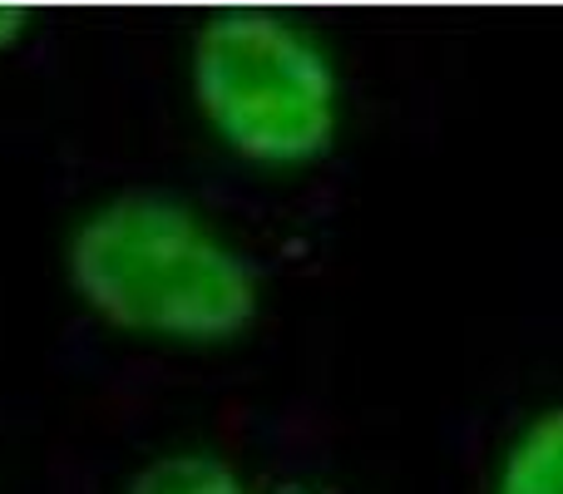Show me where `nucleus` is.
Wrapping results in <instances>:
<instances>
[{"instance_id": "nucleus-1", "label": "nucleus", "mask_w": 563, "mask_h": 494, "mask_svg": "<svg viewBox=\"0 0 563 494\" xmlns=\"http://www.w3.org/2000/svg\"><path fill=\"white\" fill-rule=\"evenodd\" d=\"M69 282L124 331L223 341L257 317L247 257L203 233L168 194H124L89 218L69 248Z\"/></svg>"}, {"instance_id": "nucleus-2", "label": "nucleus", "mask_w": 563, "mask_h": 494, "mask_svg": "<svg viewBox=\"0 0 563 494\" xmlns=\"http://www.w3.org/2000/svg\"><path fill=\"white\" fill-rule=\"evenodd\" d=\"M194 95L218 134L257 164L317 158L336 134L331 65L273 15H218L198 30Z\"/></svg>"}, {"instance_id": "nucleus-3", "label": "nucleus", "mask_w": 563, "mask_h": 494, "mask_svg": "<svg viewBox=\"0 0 563 494\" xmlns=\"http://www.w3.org/2000/svg\"><path fill=\"white\" fill-rule=\"evenodd\" d=\"M495 494H563V406L544 410L515 440Z\"/></svg>"}, {"instance_id": "nucleus-4", "label": "nucleus", "mask_w": 563, "mask_h": 494, "mask_svg": "<svg viewBox=\"0 0 563 494\" xmlns=\"http://www.w3.org/2000/svg\"><path fill=\"white\" fill-rule=\"evenodd\" d=\"M124 494H247V490L238 485V475L223 460L168 455V460H154L148 470H139Z\"/></svg>"}, {"instance_id": "nucleus-5", "label": "nucleus", "mask_w": 563, "mask_h": 494, "mask_svg": "<svg viewBox=\"0 0 563 494\" xmlns=\"http://www.w3.org/2000/svg\"><path fill=\"white\" fill-rule=\"evenodd\" d=\"M20 30H25V15H20L15 6H0V45H10Z\"/></svg>"}]
</instances>
